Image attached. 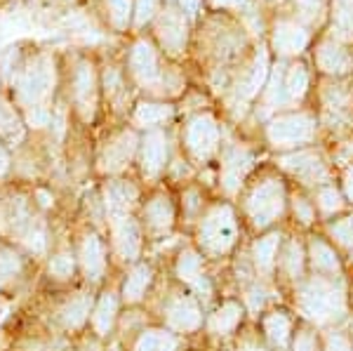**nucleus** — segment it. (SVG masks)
I'll list each match as a JSON object with an SVG mask.
<instances>
[{"instance_id": "obj_1", "label": "nucleus", "mask_w": 353, "mask_h": 351, "mask_svg": "<svg viewBox=\"0 0 353 351\" xmlns=\"http://www.w3.org/2000/svg\"><path fill=\"white\" fill-rule=\"evenodd\" d=\"M297 307L309 321L318 325H330L346 311V297L339 283L325 276H313L297 290Z\"/></svg>"}, {"instance_id": "obj_2", "label": "nucleus", "mask_w": 353, "mask_h": 351, "mask_svg": "<svg viewBox=\"0 0 353 351\" xmlns=\"http://www.w3.org/2000/svg\"><path fill=\"white\" fill-rule=\"evenodd\" d=\"M196 239L201 252L208 257H221L233 250L238 241V219L229 203H217L198 217Z\"/></svg>"}, {"instance_id": "obj_3", "label": "nucleus", "mask_w": 353, "mask_h": 351, "mask_svg": "<svg viewBox=\"0 0 353 351\" xmlns=\"http://www.w3.org/2000/svg\"><path fill=\"white\" fill-rule=\"evenodd\" d=\"M245 212L257 229H266L285 212V189L278 179H266L245 198Z\"/></svg>"}, {"instance_id": "obj_4", "label": "nucleus", "mask_w": 353, "mask_h": 351, "mask_svg": "<svg viewBox=\"0 0 353 351\" xmlns=\"http://www.w3.org/2000/svg\"><path fill=\"white\" fill-rule=\"evenodd\" d=\"M52 85H54V71L50 64L45 61H36V64H28L24 71L17 78V99L24 109H33L28 113H38V111H50L45 106V101L52 94Z\"/></svg>"}, {"instance_id": "obj_5", "label": "nucleus", "mask_w": 353, "mask_h": 351, "mask_svg": "<svg viewBox=\"0 0 353 351\" xmlns=\"http://www.w3.org/2000/svg\"><path fill=\"white\" fill-rule=\"evenodd\" d=\"M316 132V123L306 113H294V116H281L276 121H271V126L266 128L269 141L278 149H288V146H299L313 139Z\"/></svg>"}, {"instance_id": "obj_6", "label": "nucleus", "mask_w": 353, "mask_h": 351, "mask_svg": "<svg viewBox=\"0 0 353 351\" xmlns=\"http://www.w3.org/2000/svg\"><path fill=\"white\" fill-rule=\"evenodd\" d=\"M165 323L172 332H196L203 325V309L189 292H174L165 302Z\"/></svg>"}, {"instance_id": "obj_7", "label": "nucleus", "mask_w": 353, "mask_h": 351, "mask_svg": "<svg viewBox=\"0 0 353 351\" xmlns=\"http://www.w3.org/2000/svg\"><path fill=\"white\" fill-rule=\"evenodd\" d=\"M184 144L189 154L198 161H205L217 151L219 146V126L212 116L201 113V116L191 118L189 126L184 130Z\"/></svg>"}, {"instance_id": "obj_8", "label": "nucleus", "mask_w": 353, "mask_h": 351, "mask_svg": "<svg viewBox=\"0 0 353 351\" xmlns=\"http://www.w3.org/2000/svg\"><path fill=\"white\" fill-rule=\"evenodd\" d=\"M109 226H111V248L116 252V257L123 259V262H134L141 252V245H144L141 224L137 222L132 214H128V217L109 219Z\"/></svg>"}, {"instance_id": "obj_9", "label": "nucleus", "mask_w": 353, "mask_h": 351, "mask_svg": "<svg viewBox=\"0 0 353 351\" xmlns=\"http://www.w3.org/2000/svg\"><path fill=\"white\" fill-rule=\"evenodd\" d=\"M106 264H109V252H106V243L97 231L83 236L81 248H78V267H81L83 276L90 283H97L104 279Z\"/></svg>"}, {"instance_id": "obj_10", "label": "nucleus", "mask_w": 353, "mask_h": 351, "mask_svg": "<svg viewBox=\"0 0 353 351\" xmlns=\"http://www.w3.org/2000/svg\"><path fill=\"white\" fill-rule=\"evenodd\" d=\"M174 274L179 276V281H184L186 285H191L196 290V295L203 297V288L208 295H212V288H210V281L205 276V259L203 252L196 250V248H184L179 252L174 262Z\"/></svg>"}, {"instance_id": "obj_11", "label": "nucleus", "mask_w": 353, "mask_h": 351, "mask_svg": "<svg viewBox=\"0 0 353 351\" xmlns=\"http://www.w3.org/2000/svg\"><path fill=\"white\" fill-rule=\"evenodd\" d=\"M174 226V205L170 196L158 194L151 201H146L144 210H141V229L149 231L153 236L168 234Z\"/></svg>"}, {"instance_id": "obj_12", "label": "nucleus", "mask_w": 353, "mask_h": 351, "mask_svg": "<svg viewBox=\"0 0 353 351\" xmlns=\"http://www.w3.org/2000/svg\"><path fill=\"white\" fill-rule=\"evenodd\" d=\"M281 166L290 170L294 177H299L304 184H321L327 182V168L321 161V156L313 154V151H297V154H290L281 158Z\"/></svg>"}, {"instance_id": "obj_13", "label": "nucleus", "mask_w": 353, "mask_h": 351, "mask_svg": "<svg viewBox=\"0 0 353 351\" xmlns=\"http://www.w3.org/2000/svg\"><path fill=\"white\" fill-rule=\"evenodd\" d=\"M306 259H309L316 276L337 279L341 274V262H339L337 250L332 248V243H327L325 239H321V236H311L309 245H306Z\"/></svg>"}, {"instance_id": "obj_14", "label": "nucleus", "mask_w": 353, "mask_h": 351, "mask_svg": "<svg viewBox=\"0 0 353 351\" xmlns=\"http://www.w3.org/2000/svg\"><path fill=\"white\" fill-rule=\"evenodd\" d=\"M130 71L146 88H156L163 83V73L158 69V54L149 43H137L130 52Z\"/></svg>"}, {"instance_id": "obj_15", "label": "nucleus", "mask_w": 353, "mask_h": 351, "mask_svg": "<svg viewBox=\"0 0 353 351\" xmlns=\"http://www.w3.org/2000/svg\"><path fill=\"white\" fill-rule=\"evenodd\" d=\"M139 198L134 184L123 182V179H113L104 186V208H106V217L118 219V217H128L132 212V205Z\"/></svg>"}, {"instance_id": "obj_16", "label": "nucleus", "mask_w": 353, "mask_h": 351, "mask_svg": "<svg viewBox=\"0 0 353 351\" xmlns=\"http://www.w3.org/2000/svg\"><path fill=\"white\" fill-rule=\"evenodd\" d=\"M168 137L161 130H151L149 134L141 141V170L146 177H158L168 166Z\"/></svg>"}, {"instance_id": "obj_17", "label": "nucleus", "mask_w": 353, "mask_h": 351, "mask_svg": "<svg viewBox=\"0 0 353 351\" xmlns=\"http://www.w3.org/2000/svg\"><path fill=\"white\" fill-rule=\"evenodd\" d=\"M134 149H137V137L132 132H128V130H123L113 139L106 141L104 154H101V168L106 172H121L130 163V158L134 156Z\"/></svg>"}, {"instance_id": "obj_18", "label": "nucleus", "mask_w": 353, "mask_h": 351, "mask_svg": "<svg viewBox=\"0 0 353 351\" xmlns=\"http://www.w3.org/2000/svg\"><path fill=\"white\" fill-rule=\"evenodd\" d=\"M73 99L83 118H92L97 106V78L92 64H81L73 73Z\"/></svg>"}, {"instance_id": "obj_19", "label": "nucleus", "mask_w": 353, "mask_h": 351, "mask_svg": "<svg viewBox=\"0 0 353 351\" xmlns=\"http://www.w3.org/2000/svg\"><path fill=\"white\" fill-rule=\"evenodd\" d=\"M243 316H245L243 304L236 302V299H226V302H221L219 307L208 316V323L205 325H208L210 335L226 337L238 330V325L243 323Z\"/></svg>"}, {"instance_id": "obj_20", "label": "nucleus", "mask_w": 353, "mask_h": 351, "mask_svg": "<svg viewBox=\"0 0 353 351\" xmlns=\"http://www.w3.org/2000/svg\"><path fill=\"white\" fill-rule=\"evenodd\" d=\"M283 248V234L271 231L266 236H259L252 243V264L261 276H271L278 267V257H281Z\"/></svg>"}, {"instance_id": "obj_21", "label": "nucleus", "mask_w": 353, "mask_h": 351, "mask_svg": "<svg viewBox=\"0 0 353 351\" xmlns=\"http://www.w3.org/2000/svg\"><path fill=\"white\" fill-rule=\"evenodd\" d=\"M90 314H92V295L88 292H76L61 304L59 309V323L64 325V330H81L88 323Z\"/></svg>"}, {"instance_id": "obj_22", "label": "nucleus", "mask_w": 353, "mask_h": 351, "mask_svg": "<svg viewBox=\"0 0 353 351\" xmlns=\"http://www.w3.org/2000/svg\"><path fill=\"white\" fill-rule=\"evenodd\" d=\"M132 351H181V339L170 328H144L137 335Z\"/></svg>"}, {"instance_id": "obj_23", "label": "nucleus", "mask_w": 353, "mask_h": 351, "mask_svg": "<svg viewBox=\"0 0 353 351\" xmlns=\"http://www.w3.org/2000/svg\"><path fill=\"white\" fill-rule=\"evenodd\" d=\"M250 168H252V156L245 149H236L233 154L226 156L224 166H221V186L226 189V194H236L241 189Z\"/></svg>"}, {"instance_id": "obj_24", "label": "nucleus", "mask_w": 353, "mask_h": 351, "mask_svg": "<svg viewBox=\"0 0 353 351\" xmlns=\"http://www.w3.org/2000/svg\"><path fill=\"white\" fill-rule=\"evenodd\" d=\"M118 321V297L116 292L106 290L97 299L92 309V328L97 337H109L113 332V325Z\"/></svg>"}, {"instance_id": "obj_25", "label": "nucleus", "mask_w": 353, "mask_h": 351, "mask_svg": "<svg viewBox=\"0 0 353 351\" xmlns=\"http://www.w3.org/2000/svg\"><path fill=\"white\" fill-rule=\"evenodd\" d=\"M261 328H264V337L269 339L271 347L285 349L292 342V319L285 311H271L261 319Z\"/></svg>"}, {"instance_id": "obj_26", "label": "nucleus", "mask_w": 353, "mask_h": 351, "mask_svg": "<svg viewBox=\"0 0 353 351\" xmlns=\"http://www.w3.org/2000/svg\"><path fill=\"white\" fill-rule=\"evenodd\" d=\"M158 36L165 48L170 52H179L186 43V21H184V14L174 12V10H165L161 24H158Z\"/></svg>"}, {"instance_id": "obj_27", "label": "nucleus", "mask_w": 353, "mask_h": 351, "mask_svg": "<svg viewBox=\"0 0 353 351\" xmlns=\"http://www.w3.org/2000/svg\"><path fill=\"white\" fill-rule=\"evenodd\" d=\"M153 283V269L151 264H137L132 267V271L128 274V279L123 283V302L125 304H137L141 302V299L146 297V292H149Z\"/></svg>"}, {"instance_id": "obj_28", "label": "nucleus", "mask_w": 353, "mask_h": 351, "mask_svg": "<svg viewBox=\"0 0 353 351\" xmlns=\"http://www.w3.org/2000/svg\"><path fill=\"white\" fill-rule=\"evenodd\" d=\"M309 43V36L306 31H301L297 24H290V21H283V24L276 26V36H273V45H276L278 52L283 54H297L306 48Z\"/></svg>"}, {"instance_id": "obj_29", "label": "nucleus", "mask_w": 353, "mask_h": 351, "mask_svg": "<svg viewBox=\"0 0 353 351\" xmlns=\"http://www.w3.org/2000/svg\"><path fill=\"white\" fill-rule=\"evenodd\" d=\"M278 264H281L283 274H285L290 281H301V279H304V269H306L304 245H301L297 239H290L288 245L281 250Z\"/></svg>"}, {"instance_id": "obj_30", "label": "nucleus", "mask_w": 353, "mask_h": 351, "mask_svg": "<svg viewBox=\"0 0 353 351\" xmlns=\"http://www.w3.org/2000/svg\"><path fill=\"white\" fill-rule=\"evenodd\" d=\"M318 66L327 73H346L353 66V57L341 50L339 45L325 43L318 50Z\"/></svg>"}, {"instance_id": "obj_31", "label": "nucleus", "mask_w": 353, "mask_h": 351, "mask_svg": "<svg viewBox=\"0 0 353 351\" xmlns=\"http://www.w3.org/2000/svg\"><path fill=\"white\" fill-rule=\"evenodd\" d=\"M21 137H24V126H21L14 104H10L8 99H0V139L14 144Z\"/></svg>"}, {"instance_id": "obj_32", "label": "nucleus", "mask_w": 353, "mask_h": 351, "mask_svg": "<svg viewBox=\"0 0 353 351\" xmlns=\"http://www.w3.org/2000/svg\"><path fill=\"white\" fill-rule=\"evenodd\" d=\"M172 116V106L156 104V101H141L134 111V123L141 128H158Z\"/></svg>"}, {"instance_id": "obj_33", "label": "nucleus", "mask_w": 353, "mask_h": 351, "mask_svg": "<svg viewBox=\"0 0 353 351\" xmlns=\"http://www.w3.org/2000/svg\"><path fill=\"white\" fill-rule=\"evenodd\" d=\"M24 274V257L10 245H0V285L12 283Z\"/></svg>"}, {"instance_id": "obj_34", "label": "nucleus", "mask_w": 353, "mask_h": 351, "mask_svg": "<svg viewBox=\"0 0 353 351\" xmlns=\"http://www.w3.org/2000/svg\"><path fill=\"white\" fill-rule=\"evenodd\" d=\"M76 262H78V257L73 254V250H59V252H54L52 257H50L48 271H50V276L57 279V281H68V279H73Z\"/></svg>"}, {"instance_id": "obj_35", "label": "nucleus", "mask_w": 353, "mask_h": 351, "mask_svg": "<svg viewBox=\"0 0 353 351\" xmlns=\"http://www.w3.org/2000/svg\"><path fill=\"white\" fill-rule=\"evenodd\" d=\"M316 205H318V210H321L323 214L332 217V214L344 210L346 201H344V196L334 189V186H323V189L318 191V196H316Z\"/></svg>"}, {"instance_id": "obj_36", "label": "nucleus", "mask_w": 353, "mask_h": 351, "mask_svg": "<svg viewBox=\"0 0 353 351\" xmlns=\"http://www.w3.org/2000/svg\"><path fill=\"white\" fill-rule=\"evenodd\" d=\"M327 231H330V239L337 243L339 248L353 250V214L334 219V222L327 226Z\"/></svg>"}, {"instance_id": "obj_37", "label": "nucleus", "mask_w": 353, "mask_h": 351, "mask_svg": "<svg viewBox=\"0 0 353 351\" xmlns=\"http://www.w3.org/2000/svg\"><path fill=\"white\" fill-rule=\"evenodd\" d=\"M309 88V73L304 66H292L285 73V94L288 99H301Z\"/></svg>"}, {"instance_id": "obj_38", "label": "nucleus", "mask_w": 353, "mask_h": 351, "mask_svg": "<svg viewBox=\"0 0 353 351\" xmlns=\"http://www.w3.org/2000/svg\"><path fill=\"white\" fill-rule=\"evenodd\" d=\"M266 76H269V57H266V50H259L257 61H254V69L248 78L245 94H248V97H254V94L261 90V85L266 83Z\"/></svg>"}, {"instance_id": "obj_39", "label": "nucleus", "mask_w": 353, "mask_h": 351, "mask_svg": "<svg viewBox=\"0 0 353 351\" xmlns=\"http://www.w3.org/2000/svg\"><path fill=\"white\" fill-rule=\"evenodd\" d=\"M106 10H109V19L116 28L128 26L130 12H132V0H104Z\"/></svg>"}, {"instance_id": "obj_40", "label": "nucleus", "mask_w": 353, "mask_h": 351, "mask_svg": "<svg viewBox=\"0 0 353 351\" xmlns=\"http://www.w3.org/2000/svg\"><path fill=\"white\" fill-rule=\"evenodd\" d=\"M264 99H266V104H269V106H278V104H283V101L288 99V94H285V76H283L281 69L273 71L271 83H269V88H266V92H264Z\"/></svg>"}, {"instance_id": "obj_41", "label": "nucleus", "mask_w": 353, "mask_h": 351, "mask_svg": "<svg viewBox=\"0 0 353 351\" xmlns=\"http://www.w3.org/2000/svg\"><path fill=\"white\" fill-rule=\"evenodd\" d=\"M292 210H294V217L299 219L301 224L309 226L313 219H316V205L311 201H306L304 196H297L292 201Z\"/></svg>"}, {"instance_id": "obj_42", "label": "nucleus", "mask_w": 353, "mask_h": 351, "mask_svg": "<svg viewBox=\"0 0 353 351\" xmlns=\"http://www.w3.org/2000/svg\"><path fill=\"white\" fill-rule=\"evenodd\" d=\"M290 347H292V351H318L316 332L306 330V328H304V330H299V332H294Z\"/></svg>"}, {"instance_id": "obj_43", "label": "nucleus", "mask_w": 353, "mask_h": 351, "mask_svg": "<svg viewBox=\"0 0 353 351\" xmlns=\"http://www.w3.org/2000/svg\"><path fill=\"white\" fill-rule=\"evenodd\" d=\"M323 351H353V342L349 335H344V332L332 330V332H327Z\"/></svg>"}, {"instance_id": "obj_44", "label": "nucleus", "mask_w": 353, "mask_h": 351, "mask_svg": "<svg viewBox=\"0 0 353 351\" xmlns=\"http://www.w3.org/2000/svg\"><path fill=\"white\" fill-rule=\"evenodd\" d=\"M297 8L304 19L316 21L323 12V0H297Z\"/></svg>"}, {"instance_id": "obj_45", "label": "nucleus", "mask_w": 353, "mask_h": 351, "mask_svg": "<svg viewBox=\"0 0 353 351\" xmlns=\"http://www.w3.org/2000/svg\"><path fill=\"white\" fill-rule=\"evenodd\" d=\"M158 10V0H137V14H134V21L137 24H144L149 21L153 12Z\"/></svg>"}, {"instance_id": "obj_46", "label": "nucleus", "mask_w": 353, "mask_h": 351, "mask_svg": "<svg viewBox=\"0 0 353 351\" xmlns=\"http://www.w3.org/2000/svg\"><path fill=\"white\" fill-rule=\"evenodd\" d=\"M236 351H269V349H266V344H261L259 339L245 337V339H241V342H238Z\"/></svg>"}, {"instance_id": "obj_47", "label": "nucleus", "mask_w": 353, "mask_h": 351, "mask_svg": "<svg viewBox=\"0 0 353 351\" xmlns=\"http://www.w3.org/2000/svg\"><path fill=\"white\" fill-rule=\"evenodd\" d=\"M8 172H10V156H8V149L0 144V177H5Z\"/></svg>"}, {"instance_id": "obj_48", "label": "nucleus", "mask_w": 353, "mask_h": 351, "mask_svg": "<svg viewBox=\"0 0 353 351\" xmlns=\"http://www.w3.org/2000/svg\"><path fill=\"white\" fill-rule=\"evenodd\" d=\"M344 191H346V198L353 203V166L346 170V174H344Z\"/></svg>"}, {"instance_id": "obj_49", "label": "nucleus", "mask_w": 353, "mask_h": 351, "mask_svg": "<svg viewBox=\"0 0 353 351\" xmlns=\"http://www.w3.org/2000/svg\"><path fill=\"white\" fill-rule=\"evenodd\" d=\"M198 5H201V0H181V10H184L186 14H196Z\"/></svg>"}, {"instance_id": "obj_50", "label": "nucleus", "mask_w": 353, "mask_h": 351, "mask_svg": "<svg viewBox=\"0 0 353 351\" xmlns=\"http://www.w3.org/2000/svg\"><path fill=\"white\" fill-rule=\"evenodd\" d=\"M217 8H241L245 0H212Z\"/></svg>"}, {"instance_id": "obj_51", "label": "nucleus", "mask_w": 353, "mask_h": 351, "mask_svg": "<svg viewBox=\"0 0 353 351\" xmlns=\"http://www.w3.org/2000/svg\"><path fill=\"white\" fill-rule=\"evenodd\" d=\"M337 5H353V0H337Z\"/></svg>"}, {"instance_id": "obj_52", "label": "nucleus", "mask_w": 353, "mask_h": 351, "mask_svg": "<svg viewBox=\"0 0 353 351\" xmlns=\"http://www.w3.org/2000/svg\"><path fill=\"white\" fill-rule=\"evenodd\" d=\"M0 304H3V302H0Z\"/></svg>"}]
</instances>
